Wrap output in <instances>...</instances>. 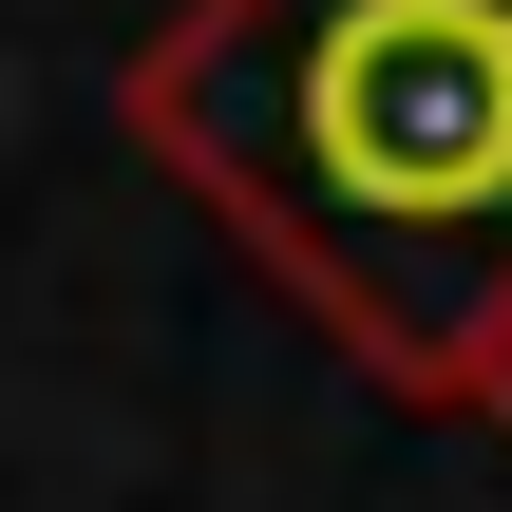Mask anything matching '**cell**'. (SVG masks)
Instances as JSON below:
<instances>
[{
	"instance_id": "cell-2",
	"label": "cell",
	"mask_w": 512,
	"mask_h": 512,
	"mask_svg": "<svg viewBox=\"0 0 512 512\" xmlns=\"http://www.w3.org/2000/svg\"><path fill=\"white\" fill-rule=\"evenodd\" d=\"M475 418H494V437H512V380H494V399H475Z\"/></svg>"
},
{
	"instance_id": "cell-1",
	"label": "cell",
	"mask_w": 512,
	"mask_h": 512,
	"mask_svg": "<svg viewBox=\"0 0 512 512\" xmlns=\"http://www.w3.org/2000/svg\"><path fill=\"white\" fill-rule=\"evenodd\" d=\"M114 114L361 380H512V0H171Z\"/></svg>"
}]
</instances>
